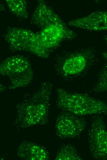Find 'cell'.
Returning <instances> with one entry per match:
<instances>
[{
	"mask_svg": "<svg viewBox=\"0 0 107 160\" xmlns=\"http://www.w3.org/2000/svg\"><path fill=\"white\" fill-rule=\"evenodd\" d=\"M38 34L43 46L50 54L63 41L74 39L77 36L66 24L50 26Z\"/></svg>",
	"mask_w": 107,
	"mask_h": 160,
	"instance_id": "7",
	"label": "cell"
},
{
	"mask_svg": "<svg viewBox=\"0 0 107 160\" xmlns=\"http://www.w3.org/2000/svg\"><path fill=\"white\" fill-rule=\"evenodd\" d=\"M16 154L20 159L26 160H47L49 154L42 146L29 141H23L18 146Z\"/></svg>",
	"mask_w": 107,
	"mask_h": 160,
	"instance_id": "11",
	"label": "cell"
},
{
	"mask_svg": "<svg viewBox=\"0 0 107 160\" xmlns=\"http://www.w3.org/2000/svg\"><path fill=\"white\" fill-rule=\"evenodd\" d=\"M6 9L5 5L0 1V13L3 11H6Z\"/></svg>",
	"mask_w": 107,
	"mask_h": 160,
	"instance_id": "16",
	"label": "cell"
},
{
	"mask_svg": "<svg viewBox=\"0 0 107 160\" xmlns=\"http://www.w3.org/2000/svg\"><path fill=\"white\" fill-rule=\"evenodd\" d=\"M35 33L26 28L9 27L3 37L10 51L27 52Z\"/></svg>",
	"mask_w": 107,
	"mask_h": 160,
	"instance_id": "8",
	"label": "cell"
},
{
	"mask_svg": "<svg viewBox=\"0 0 107 160\" xmlns=\"http://www.w3.org/2000/svg\"><path fill=\"white\" fill-rule=\"evenodd\" d=\"M106 65V64L105 65L99 72L97 81L91 89V92L95 93H100L107 91Z\"/></svg>",
	"mask_w": 107,
	"mask_h": 160,
	"instance_id": "14",
	"label": "cell"
},
{
	"mask_svg": "<svg viewBox=\"0 0 107 160\" xmlns=\"http://www.w3.org/2000/svg\"><path fill=\"white\" fill-rule=\"evenodd\" d=\"M87 138L90 152L96 159L107 158V133L103 118L100 115L91 116L88 129Z\"/></svg>",
	"mask_w": 107,
	"mask_h": 160,
	"instance_id": "5",
	"label": "cell"
},
{
	"mask_svg": "<svg viewBox=\"0 0 107 160\" xmlns=\"http://www.w3.org/2000/svg\"><path fill=\"white\" fill-rule=\"evenodd\" d=\"M10 11L21 20L27 19L29 17L27 3L25 0H6L5 1Z\"/></svg>",
	"mask_w": 107,
	"mask_h": 160,
	"instance_id": "12",
	"label": "cell"
},
{
	"mask_svg": "<svg viewBox=\"0 0 107 160\" xmlns=\"http://www.w3.org/2000/svg\"><path fill=\"white\" fill-rule=\"evenodd\" d=\"M7 87L0 82V93L6 91Z\"/></svg>",
	"mask_w": 107,
	"mask_h": 160,
	"instance_id": "15",
	"label": "cell"
},
{
	"mask_svg": "<svg viewBox=\"0 0 107 160\" xmlns=\"http://www.w3.org/2000/svg\"><path fill=\"white\" fill-rule=\"evenodd\" d=\"M106 11H97L78 18L69 21L70 26L91 31L105 30L107 28Z\"/></svg>",
	"mask_w": 107,
	"mask_h": 160,
	"instance_id": "10",
	"label": "cell"
},
{
	"mask_svg": "<svg viewBox=\"0 0 107 160\" xmlns=\"http://www.w3.org/2000/svg\"><path fill=\"white\" fill-rule=\"evenodd\" d=\"M82 116L62 111L56 120L57 136L61 139L78 138L85 130L86 123Z\"/></svg>",
	"mask_w": 107,
	"mask_h": 160,
	"instance_id": "6",
	"label": "cell"
},
{
	"mask_svg": "<svg viewBox=\"0 0 107 160\" xmlns=\"http://www.w3.org/2000/svg\"><path fill=\"white\" fill-rule=\"evenodd\" d=\"M53 88L52 82H44L34 92L23 95L16 106L14 125L17 130L47 123Z\"/></svg>",
	"mask_w": 107,
	"mask_h": 160,
	"instance_id": "1",
	"label": "cell"
},
{
	"mask_svg": "<svg viewBox=\"0 0 107 160\" xmlns=\"http://www.w3.org/2000/svg\"><path fill=\"white\" fill-rule=\"evenodd\" d=\"M31 23L42 29L52 25L65 24L44 1L39 0L30 18Z\"/></svg>",
	"mask_w": 107,
	"mask_h": 160,
	"instance_id": "9",
	"label": "cell"
},
{
	"mask_svg": "<svg viewBox=\"0 0 107 160\" xmlns=\"http://www.w3.org/2000/svg\"><path fill=\"white\" fill-rule=\"evenodd\" d=\"M0 74L10 80V90L24 87L30 85L34 78L31 62L24 55L16 54L9 57L0 64Z\"/></svg>",
	"mask_w": 107,
	"mask_h": 160,
	"instance_id": "4",
	"label": "cell"
},
{
	"mask_svg": "<svg viewBox=\"0 0 107 160\" xmlns=\"http://www.w3.org/2000/svg\"><path fill=\"white\" fill-rule=\"evenodd\" d=\"M3 159V158L1 157H0V160Z\"/></svg>",
	"mask_w": 107,
	"mask_h": 160,
	"instance_id": "17",
	"label": "cell"
},
{
	"mask_svg": "<svg viewBox=\"0 0 107 160\" xmlns=\"http://www.w3.org/2000/svg\"><path fill=\"white\" fill-rule=\"evenodd\" d=\"M57 107L62 111L80 116L106 114L107 105L103 101L87 94L69 91L61 88L56 92Z\"/></svg>",
	"mask_w": 107,
	"mask_h": 160,
	"instance_id": "2",
	"label": "cell"
},
{
	"mask_svg": "<svg viewBox=\"0 0 107 160\" xmlns=\"http://www.w3.org/2000/svg\"><path fill=\"white\" fill-rule=\"evenodd\" d=\"M56 160H82L83 158L76 148L69 144L61 145L56 153Z\"/></svg>",
	"mask_w": 107,
	"mask_h": 160,
	"instance_id": "13",
	"label": "cell"
},
{
	"mask_svg": "<svg viewBox=\"0 0 107 160\" xmlns=\"http://www.w3.org/2000/svg\"><path fill=\"white\" fill-rule=\"evenodd\" d=\"M95 50L91 48L67 52L56 57V73L66 78L76 77L88 70L96 60Z\"/></svg>",
	"mask_w": 107,
	"mask_h": 160,
	"instance_id": "3",
	"label": "cell"
}]
</instances>
